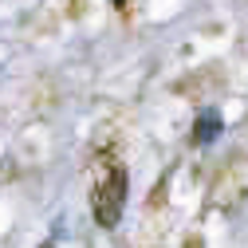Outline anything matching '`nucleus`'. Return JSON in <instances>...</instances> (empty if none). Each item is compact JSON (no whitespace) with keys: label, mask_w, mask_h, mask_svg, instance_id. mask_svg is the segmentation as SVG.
Instances as JSON below:
<instances>
[{"label":"nucleus","mask_w":248,"mask_h":248,"mask_svg":"<svg viewBox=\"0 0 248 248\" xmlns=\"http://www.w3.org/2000/svg\"><path fill=\"white\" fill-rule=\"evenodd\" d=\"M114 4H122V0H114Z\"/></svg>","instance_id":"3"},{"label":"nucleus","mask_w":248,"mask_h":248,"mask_svg":"<svg viewBox=\"0 0 248 248\" xmlns=\"http://www.w3.org/2000/svg\"><path fill=\"white\" fill-rule=\"evenodd\" d=\"M217 130H221V118H217V114H205V118L197 122V130H193V134H197V142H209Z\"/></svg>","instance_id":"2"},{"label":"nucleus","mask_w":248,"mask_h":248,"mask_svg":"<svg viewBox=\"0 0 248 248\" xmlns=\"http://www.w3.org/2000/svg\"><path fill=\"white\" fill-rule=\"evenodd\" d=\"M91 209H95L99 229H114L122 221V209H126V170L122 166H110V173L99 181Z\"/></svg>","instance_id":"1"}]
</instances>
